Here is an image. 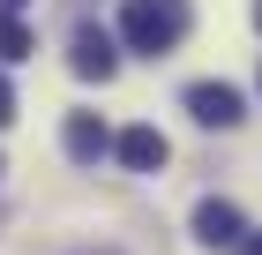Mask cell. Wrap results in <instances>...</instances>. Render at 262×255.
I'll return each mask as SVG.
<instances>
[{
    "instance_id": "cell-1",
    "label": "cell",
    "mask_w": 262,
    "mask_h": 255,
    "mask_svg": "<svg viewBox=\"0 0 262 255\" xmlns=\"http://www.w3.org/2000/svg\"><path fill=\"white\" fill-rule=\"evenodd\" d=\"M187 38V0H120V45L127 53H172Z\"/></svg>"
},
{
    "instance_id": "cell-2",
    "label": "cell",
    "mask_w": 262,
    "mask_h": 255,
    "mask_svg": "<svg viewBox=\"0 0 262 255\" xmlns=\"http://www.w3.org/2000/svg\"><path fill=\"white\" fill-rule=\"evenodd\" d=\"M68 68H75L82 83H113V75H120V45L105 38L98 23H82L75 38H68Z\"/></svg>"
},
{
    "instance_id": "cell-3",
    "label": "cell",
    "mask_w": 262,
    "mask_h": 255,
    "mask_svg": "<svg viewBox=\"0 0 262 255\" xmlns=\"http://www.w3.org/2000/svg\"><path fill=\"white\" fill-rule=\"evenodd\" d=\"M187 113H195L202 128H240V120H247V98L232 90V83H187Z\"/></svg>"
},
{
    "instance_id": "cell-4",
    "label": "cell",
    "mask_w": 262,
    "mask_h": 255,
    "mask_svg": "<svg viewBox=\"0 0 262 255\" xmlns=\"http://www.w3.org/2000/svg\"><path fill=\"white\" fill-rule=\"evenodd\" d=\"M195 240H210V248H240V240H247V218H240V203H225V195L195 203Z\"/></svg>"
},
{
    "instance_id": "cell-5",
    "label": "cell",
    "mask_w": 262,
    "mask_h": 255,
    "mask_svg": "<svg viewBox=\"0 0 262 255\" xmlns=\"http://www.w3.org/2000/svg\"><path fill=\"white\" fill-rule=\"evenodd\" d=\"M60 143H68V158H75V165H98V158L113 150V135H105V120H98V113H68Z\"/></svg>"
},
{
    "instance_id": "cell-6",
    "label": "cell",
    "mask_w": 262,
    "mask_h": 255,
    "mask_svg": "<svg viewBox=\"0 0 262 255\" xmlns=\"http://www.w3.org/2000/svg\"><path fill=\"white\" fill-rule=\"evenodd\" d=\"M113 150H120L127 173H158V165H165V135H158V128H127V135H113Z\"/></svg>"
},
{
    "instance_id": "cell-7",
    "label": "cell",
    "mask_w": 262,
    "mask_h": 255,
    "mask_svg": "<svg viewBox=\"0 0 262 255\" xmlns=\"http://www.w3.org/2000/svg\"><path fill=\"white\" fill-rule=\"evenodd\" d=\"M30 53H38V38H30V23H23V15H0V60L15 68V60H30Z\"/></svg>"
},
{
    "instance_id": "cell-8",
    "label": "cell",
    "mask_w": 262,
    "mask_h": 255,
    "mask_svg": "<svg viewBox=\"0 0 262 255\" xmlns=\"http://www.w3.org/2000/svg\"><path fill=\"white\" fill-rule=\"evenodd\" d=\"M15 120V90H8V75H0V128Z\"/></svg>"
},
{
    "instance_id": "cell-9",
    "label": "cell",
    "mask_w": 262,
    "mask_h": 255,
    "mask_svg": "<svg viewBox=\"0 0 262 255\" xmlns=\"http://www.w3.org/2000/svg\"><path fill=\"white\" fill-rule=\"evenodd\" d=\"M240 255H262V233H247V240H240Z\"/></svg>"
},
{
    "instance_id": "cell-10",
    "label": "cell",
    "mask_w": 262,
    "mask_h": 255,
    "mask_svg": "<svg viewBox=\"0 0 262 255\" xmlns=\"http://www.w3.org/2000/svg\"><path fill=\"white\" fill-rule=\"evenodd\" d=\"M23 8H30V0H0V15H23Z\"/></svg>"
},
{
    "instance_id": "cell-11",
    "label": "cell",
    "mask_w": 262,
    "mask_h": 255,
    "mask_svg": "<svg viewBox=\"0 0 262 255\" xmlns=\"http://www.w3.org/2000/svg\"><path fill=\"white\" fill-rule=\"evenodd\" d=\"M255 30H262V0H255Z\"/></svg>"
}]
</instances>
